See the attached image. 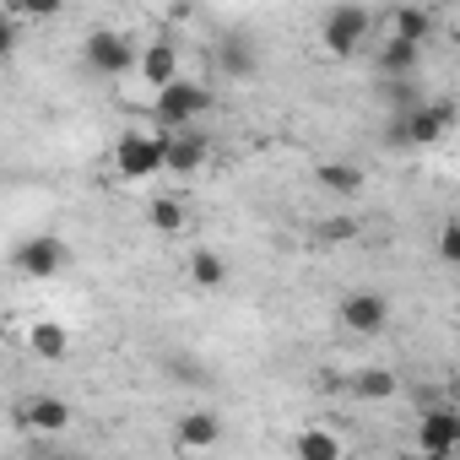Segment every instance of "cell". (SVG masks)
Segmentation results:
<instances>
[{
	"label": "cell",
	"instance_id": "cell-1",
	"mask_svg": "<svg viewBox=\"0 0 460 460\" xmlns=\"http://www.w3.org/2000/svg\"><path fill=\"white\" fill-rule=\"evenodd\" d=\"M206 109H211V87L195 82V76H179V82H168V87L152 98V119H157L163 136H173V130H195Z\"/></svg>",
	"mask_w": 460,
	"mask_h": 460
},
{
	"label": "cell",
	"instance_id": "cell-2",
	"mask_svg": "<svg viewBox=\"0 0 460 460\" xmlns=\"http://www.w3.org/2000/svg\"><path fill=\"white\" fill-rule=\"evenodd\" d=\"M449 130H455V103L422 98L417 109H406V114L390 119V146H433V141H444Z\"/></svg>",
	"mask_w": 460,
	"mask_h": 460
},
{
	"label": "cell",
	"instance_id": "cell-3",
	"mask_svg": "<svg viewBox=\"0 0 460 460\" xmlns=\"http://www.w3.org/2000/svg\"><path fill=\"white\" fill-rule=\"evenodd\" d=\"M163 152H168V136L163 130H125L114 141V173L141 184V179H157L163 173Z\"/></svg>",
	"mask_w": 460,
	"mask_h": 460
},
{
	"label": "cell",
	"instance_id": "cell-4",
	"mask_svg": "<svg viewBox=\"0 0 460 460\" xmlns=\"http://www.w3.org/2000/svg\"><path fill=\"white\" fill-rule=\"evenodd\" d=\"M368 33H374V12L368 6H331L325 12V22H320V44L331 49V55H358L363 44H368Z\"/></svg>",
	"mask_w": 460,
	"mask_h": 460
},
{
	"label": "cell",
	"instance_id": "cell-5",
	"mask_svg": "<svg viewBox=\"0 0 460 460\" xmlns=\"http://www.w3.org/2000/svg\"><path fill=\"white\" fill-rule=\"evenodd\" d=\"M12 266H17L28 282H49V277H60V271L71 266V244H66L60 234H33V239H22V244L12 250Z\"/></svg>",
	"mask_w": 460,
	"mask_h": 460
},
{
	"label": "cell",
	"instance_id": "cell-6",
	"mask_svg": "<svg viewBox=\"0 0 460 460\" xmlns=\"http://www.w3.org/2000/svg\"><path fill=\"white\" fill-rule=\"evenodd\" d=\"M82 55H87V66H93L98 76H125V71H136L141 44H136L130 33H119V28H98V33H87Z\"/></svg>",
	"mask_w": 460,
	"mask_h": 460
},
{
	"label": "cell",
	"instance_id": "cell-7",
	"mask_svg": "<svg viewBox=\"0 0 460 460\" xmlns=\"http://www.w3.org/2000/svg\"><path fill=\"white\" fill-rule=\"evenodd\" d=\"M460 449V411L455 406H428L417 417V455L422 460H449Z\"/></svg>",
	"mask_w": 460,
	"mask_h": 460
},
{
	"label": "cell",
	"instance_id": "cell-8",
	"mask_svg": "<svg viewBox=\"0 0 460 460\" xmlns=\"http://www.w3.org/2000/svg\"><path fill=\"white\" fill-rule=\"evenodd\" d=\"M336 320H341L352 336H379V331L390 325V298H385V293L358 288V293H347V298L336 304Z\"/></svg>",
	"mask_w": 460,
	"mask_h": 460
},
{
	"label": "cell",
	"instance_id": "cell-9",
	"mask_svg": "<svg viewBox=\"0 0 460 460\" xmlns=\"http://www.w3.org/2000/svg\"><path fill=\"white\" fill-rule=\"evenodd\" d=\"M206 157H211L206 130H173V136H168V152H163V173L190 179V173H200V168H206Z\"/></svg>",
	"mask_w": 460,
	"mask_h": 460
},
{
	"label": "cell",
	"instance_id": "cell-10",
	"mask_svg": "<svg viewBox=\"0 0 460 460\" xmlns=\"http://www.w3.org/2000/svg\"><path fill=\"white\" fill-rule=\"evenodd\" d=\"M173 444H179L184 455L217 449V444H222V417H217L211 406H195V411H184V417L173 422Z\"/></svg>",
	"mask_w": 460,
	"mask_h": 460
},
{
	"label": "cell",
	"instance_id": "cell-11",
	"mask_svg": "<svg viewBox=\"0 0 460 460\" xmlns=\"http://www.w3.org/2000/svg\"><path fill=\"white\" fill-rule=\"evenodd\" d=\"M136 71H141V82L146 87H168V82H179L184 71H179V44L173 39H152V44H141V55H136Z\"/></svg>",
	"mask_w": 460,
	"mask_h": 460
},
{
	"label": "cell",
	"instance_id": "cell-12",
	"mask_svg": "<svg viewBox=\"0 0 460 460\" xmlns=\"http://www.w3.org/2000/svg\"><path fill=\"white\" fill-rule=\"evenodd\" d=\"M17 422H22L28 433H66V428H71V401H60V395H33V401L17 406Z\"/></svg>",
	"mask_w": 460,
	"mask_h": 460
},
{
	"label": "cell",
	"instance_id": "cell-13",
	"mask_svg": "<svg viewBox=\"0 0 460 460\" xmlns=\"http://www.w3.org/2000/svg\"><path fill=\"white\" fill-rule=\"evenodd\" d=\"M385 28H390V39L422 49V44L433 39V12H428V6H390V12H385Z\"/></svg>",
	"mask_w": 460,
	"mask_h": 460
},
{
	"label": "cell",
	"instance_id": "cell-14",
	"mask_svg": "<svg viewBox=\"0 0 460 460\" xmlns=\"http://www.w3.org/2000/svg\"><path fill=\"white\" fill-rule=\"evenodd\" d=\"M28 352H33L39 363H66V358H71V325H60V320H33V325H28Z\"/></svg>",
	"mask_w": 460,
	"mask_h": 460
},
{
	"label": "cell",
	"instance_id": "cell-15",
	"mask_svg": "<svg viewBox=\"0 0 460 460\" xmlns=\"http://www.w3.org/2000/svg\"><path fill=\"white\" fill-rule=\"evenodd\" d=\"M374 66H379V76H385V82H417L422 49H411V44H401V39H385V44H379V55H374Z\"/></svg>",
	"mask_w": 460,
	"mask_h": 460
},
{
	"label": "cell",
	"instance_id": "cell-16",
	"mask_svg": "<svg viewBox=\"0 0 460 460\" xmlns=\"http://www.w3.org/2000/svg\"><path fill=\"white\" fill-rule=\"evenodd\" d=\"M347 390H352L358 401H390V395L401 390V379H395V368H385V363H368V368L347 374Z\"/></svg>",
	"mask_w": 460,
	"mask_h": 460
},
{
	"label": "cell",
	"instance_id": "cell-17",
	"mask_svg": "<svg viewBox=\"0 0 460 460\" xmlns=\"http://www.w3.org/2000/svg\"><path fill=\"white\" fill-rule=\"evenodd\" d=\"M217 66H222V76L250 82V76L261 71V55H255L250 39H222V44H217Z\"/></svg>",
	"mask_w": 460,
	"mask_h": 460
},
{
	"label": "cell",
	"instance_id": "cell-18",
	"mask_svg": "<svg viewBox=\"0 0 460 460\" xmlns=\"http://www.w3.org/2000/svg\"><path fill=\"white\" fill-rule=\"evenodd\" d=\"M314 179H320V190L347 195V200H352V195H363V184H368V179H363V168H358V163H347V157L320 163V173H314Z\"/></svg>",
	"mask_w": 460,
	"mask_h": 460
},
{
	"label": "cell",
	"instance_id": "cell-19",
	"mask_svg": "<svg viewBox=\"0 0 460 460\" xmlns=\"http://www.w3.org/2000/svg\"><path fill=\"white\" fill-rule=\"evenodd\" d=\"M293 455H298V460H341V438H336L331 428H304V433L293 438Z\"/></svg>",
	"mask_w": 460,
	"mask_h": 460
},
{
	"label": "cell",
	"instance_id": "cell-20",
	"mask_svg": "<svg viewBox=\"0 0 460 460\" xmlns=\"http://www.w3.org/2000/svg\"><path fill=\"white\" fill-rule=\"evenodd\" d=\"M184 271H190V282H195L200 293H211V288H222V282H227V261H222L217 250H195Z\"/></svg>",
	"mask_w": 460,
	"mask_h": 460
},
{
	"label": "cell",
	"instance_id": "cell-21",
	"mask_svg": "<svg viewBox=\"0 0 460 460\" xmlns=\"http://www.w3.org/2000/svg\"><path fill=\"white\" fill-rule=\"evenodd\" d=\"M146 222L157 227V234H179L184 227V200L179 195H152L146 200Z\"/></svg>",
	"mask_w": 460,
	"mask_h": 460
},
{
	"label": "cell",
	"instance_id": "cell-22",
	"mask_svg": "<svg viewBox=\"0 0 460 460\" xmlns=\"http://www.w3.org/2000/svg\"><path fill=\"white\" fill-rule=\"evenodd\" d=\"M22 49V22L6 12V6H0V60H12Z\"/></svg>",
	"mask_w": 460,
	"mask_h": 460
},
{
	"label": "cell",
	"instance_id": "cell-23",
	"mask_svg": "<svg viewBox=\"0 0 460 460\" xmlns=\"http://www.w3.org/2000/svg\"><path fill=\"white\" fill-rule=\"evenodd\" d=\"M17 22H28V17H60V0H12L6 6Z\"/></svg>",
	"mask_w": 460,
	"mask_h": 460
},
{
	"label": "cell",
	"instance_id": "cell-24",
	"mask_svg": "<svg viewBox=\"0 0 460 460\" xmlns=\"http://www.w3.org/2000/svg\"><path fill=\"white\" fill-rule=\"evenodd\" d=\"M438 261H444V266H460V222H444V234H438Z\"/></svg>",
	"mask_w": 460,
	"mask_h": 460
},
{
	"label": "cell",
	"instance_id": "cell-25",
	"mask_svg": "<svg viewBox=\"0 0 460 460\" xmlns=\"http://www.w3.org/2000/svg\"><path fill=\"white\" fill-rule=\"evenodd\" d=\"M358 234V222L352 217H336V222H320V239L325 244H341V239H352Z\"/></svg>",
	"mask_w": 460,
	"mask_h": 460
},
{
	"label": "cell",
	"instance_id": "cell-26",
	"mask_svg": "<svg viewBox=\"0 0 460 460\" xmlns=\"http://www.w3.org/2000/svg\"><path fill=\"white\" fill-rule=\"evenodd\" d=\"M168 368H173L179 379H206V374H200V363H190V358H168Z\"/></svg>",
	"mask_w": 460,
	"mask_h": 460
},
{
	"label": "cell",
	"instance_id": "cell-27",
	"mask_svg": "<svg viewBox=\"0 0 460 460\" xmlns=\"http://www.w3.org/2000/svg\"><path fill=\"white\" fill-rule=\"evenodd\" d=\"M39 460H76V455H39Z\"/></svg>",
	"mask_w": 460,
	"mask_h": 460
},
{
	"label": "cell",
	"instance_id": "cell-28",
	"mask_svg": "<svg viewBox=\"0 0 460 460\" xmlns=\"http://www.w3.org/2000/svg\"><path fill=\"white\" fill-rule=\"evenodd\" d=\"M406 460H422V455H406Z\"/></svg>",
	"mask_w": 460,
	"mask_h": 460
}]
</instances>
